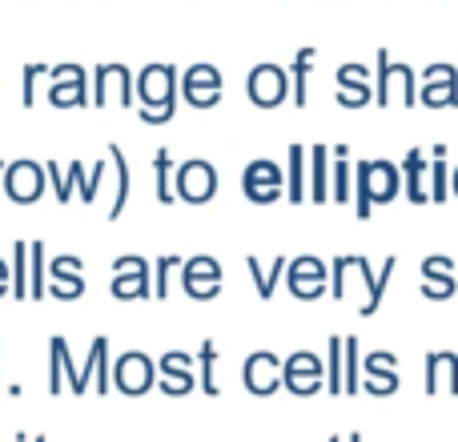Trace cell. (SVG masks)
Listing matches in <instances>:
<instances>
[{
  "label": "cell",
  "mask_w": 458,
  "mask_h": 442,
  "mask_svg": "<svg viewBox=\"0 0 458 442\" xmlns=\"http://www.w3.org/2000/svg\"><path fill=\"white\" fill-rule=\"evenodd\" d=\"M390 274H394V258L382 261L378 274H370V261L358 258V253H350V258H334L330 261V293L338 302H346V298H354V285H366V298H362V306H358V314L370 318L374 310L382 306V293H386Z\"/></svg>",
  "instance_id": "obj_1"
},
{
  "label": "cell",
  "mask_w": 458,
  "mask_h": 442,
  "mask_svg": "<svg viewBox=\"0 0 458 442\" xmlns=\"http://www.w3.org/2000/svg\"><path fill=\"white\" fill-rule=\"evenodd\" d=\"M398 185H403V177H398V169L390 166V161H358V169H354V214L366 221L374 214V206L394 201Z\"/></svg>",
  "instance_id": "obj_2"
},
{
  "label": "cell",
  "mask_w": 458,
  "mask_h": 442,
  "mask_svg": "<svg viewBox=\"0 0 458 442\" xmlns=\"http://www.w3.org/2000/svg\"><path fill=\"white\" fill-rule=\"evenodd\" d=\"M245 97H250L258 109H277L282 101H290L293 97V81L290 72L282 69V64H258V69H250V81H245Z\"/></svg>",
  "instance_id": "obj_3"
},
{
  "label": "cell",
  "mask_w": 458,
  "mask_h": 442,
  "mask_svg": "<svg viewBox=\"0 0 458 442\" xmlns=\"http://www.w3.org/2000/svg\"><path fill=\"white\" fill-rule=\"evenodd\" d=\"M174 190H177V201H185V206H206L217 193V169L206 157L185 161V166H177Z\"/></svg>",
  "instance_id": "obj_4"
},
{
  "label": "cell",
  "mask_w": 458,
  "mask_h": 442,
  "mask_svg": "<svg viewBox=\"0 0 458 442\" xmlns=\"http://www.w3.org/2000/svg\"><path fill=\"white\" fill-rule=\"evenodd\" d=\"M326 282H330V266L318 261L314 253L290 258V269H285V290H290L298 302H318L326 293Z\"/></svg>",
  "instance_id": "obj_5"
},
{
  "label": "cell",
  "mask_w": 458,
  "mask_h": 442,
  "mask_svg": "<svg viewBox=\"0 0 458 442\" xmlns=\"http://www.w3.org/2000/svg\"><path fill=\"white\" fill-rule=\"evenodd\" d=\"M137 105V77L125 69V64H97L93 77V105L105 109V105Z\"/></svg>",
  "instance_id": "obj_6"
},
{
  "label": "cell",
  "mask_w": 458,
  "mask_h": 442,
  "mask_svg": "<svg viewBox=\"0 0 458 442\" xmlns=\"http://www.w3.org/2000/svg\"><path fill=\"white\" fill-rule=\"evenodd\" d=\"M153 382H157V366H153V358L141 354V350H125V354L113 362V387H117L121 395L141 398L145 390H153Z\"/></svg>",
  "instance_id": "obj_7"
},
{
  "label": "cell",
  "mask_w": 458,
  "mask_h": 442,
  "mask_svg": "<svg viewBox=\"0 0 458 442\" xmlns=\"http://www.w3.org/2000/svg\"><path fill=\"white\" fill-rule=\"evenodd\" d=\"M242 382L253 398H269L285 382V362L274 354V350H253L242 366Z\"/></svg>",
  "instance_id": "obj_8"
},
{
  "label": "cell",
  "mask_w": 458,
  "mask_h": 442,
  "mask_svg": "<svg viewBox=\"0 0 458 442\" xmlns=\"http://www.w3.org/2000/svg\"><path fill=\"white\" fill-rule=\"evenodd\" d=\"M326 387V358H318L314 350H293L285 358V390L298 398H310Z\"/></svg>",
  "instance_id": "obj_9"
},
{
  "label": "cell",
  "mask_w": 458,
  "mask_h": 442,
  "mask_svg": "<svg viewBox=\"0 0 458 442\" xmlns=\"http://www.w3.org/2000/svg\"><path fill=\"white\" fill-rule=\"evenodd\" d=\"M45 182H48V169L40 161H8L4 166V193L16 201V206H32L40 201L45 193Z\"/></svg>",
  "instance_id": "obj_10"
},
{
  "label": "cell",
  "mask_w": 458,
  "mask_h": 442,
  "mask_svg": "<svg viewBox=\"0 0 458 442\" xmlns=\"http://www.w3.org/2000/svg\"><path fill=\"white\" fill-rule=\"evenodd\" d=\"M414 105V72L411 64H394L386 48H378V105Z\"/></svg>",
  "instance_id": "obj_11"
},
{
  "label": "cell",
  "mask_w": 458,
  "mask_h": 442,
  "mask_svg": "<svg viewBox=\"0 0 458 442\" xmlns=\"http://www.w3.org/2000/svg\"><path fill=\"white\" fill-rule=\"evenodd\" d=\"M177 85H182V77L174 64H145L137 72V105H174Z\"/></svg>",
  "instance_id": "obj_12"
},
{
  "label": "cell",
  "mask_w": 458,
  "mask_h": 442,
  "mask_svg": "<svg viewBox=\"0 0 458 442\" xmlns=\"http://www.w3.org/2000/svg\"><path fill=\"white\" fill-rule=\"evenodd\" d=\"M285 201L290 206L310 201V149L306 145H290V153H285Z\"/></svg>",
  "instance_id": "obj_13"
},
{
  "label": "cell",
  "mask_w": 458,
  "mask_h": 442,
  "mask_svg": "<svg viewBox=\"0 0 458 442\" xmlns=\"http://www.w3.org/2000/svg\"><path fill=\"white\" fill-rule=\"evenodd\" d=\"M81 370H85V378H89V387H93V395H109V390H113L109 338H93V346H89V358L81 362Z\"/></svg>",
  "instance_id": "obj_14"
},
{
  "label": "cell",
  "mask_w": 458,
  "mask_h": 442,
  "mask_svg": "<svg viewBox=\"0 0 458 442\" xmlns=\"http://www.w3.org/2000/svg\"><path fill=\"white\" fill-rule=\"evenodd\" d=\"M454 97H458L454 69H446V64H430L427 69V89H422V105L443 109V105H454Z\"/></svg>",
  "instance_id": "obj_15"
},
{
  "label": "cell",
  "mask_w": 458,
  "mask_h": 442,
  "mask_svg": "<svg viewBox=\"0 0 458 442\" xmlns=\"http://www.w3.org/2000/svg\"><path fill=\"white\" fill-rule=\"evenodd\" d=\"M334 153L326 149V145H314L310 149V198H314V206H326L330 201V177H334Z\"/></svg>",
  "instance_id": "obj_16"
},
{
  "label": "cell",
  "mask_w": 458,
  "mask_h": 442,
  "mask_svg": "<svg viewBox=\"0 0 458 442\" xmlns=\"http://www.w3.org/2000/svg\"><path fill=\"white\" fill-rule=\"evenodd\" d=\"M245 269H250L253 277V290H258L261 302L274 298V285L285 277V269H290V258H274V266H261L258 258H245Z\"/></svg>",
  "instance_id": "obj_17"
},
{
  "label": "cell",
  "mask_w": 458,
  "mask_h": 442,
  "mask_svg": "<svg viewBox=\"0 0 458 442\" xmlns=\"http://www.w3.org/2000/svg\"><path fill=\"white\" fill-rule=\"evenodd\" d=\"M109 161L117 169V190H113V206H109V221H117L129 206V190H133V174H129V157L121 153V145H109Z\"/></svg>",
  "instance_id": "obj_18"
},
{
  "label": "cell",
  "mask_w": 458,
  "mask_h": 442,
  "mask_svg": "<svg viewBox=\"0 0 458 442\" xmlns=\"http://www.w3.org/2000/svg\"><path fill=\"white\" fill-rule=\"evenodd\" d=\"M48 182H53V190H56V201H72V193L81 190V182H85V161H69V166H64V174L61 169H56V161H48Z\"/></svg>",
  "instance_id": "obj_19"
},
{
  "label": "cell",
  "mask_w": 458,
  "mask_h": 442,
  "mask_svg": "<svg viewBox=\"0 0 458 442\" xmlns=\"http://www.w3.org/2000/svg\"><path fill=\"white\" fill-rule=\"evenodd\" d=\"M403 174H406V193H411L414 206L430 201V190H427V157H422V149H411V153H406Z\"/></svg>",
  "instance_id": "obj_20"
},
{
  "label": "cell",
  "mask_w": 458,
  "mask_h": 442,
  "mask_svg": "<svg viewBox=\"0 0 458 442\" xmlns=\"http://www.w3.org/2000/svg\"><path fill=\"white\" fill-rule=\"evenodd\" d=\"M326 390L330 395H346V338H330V350H326Z\"/></svg>",
  "instance_id": "obj_21"
},
{
  "label": "cell",
  "mask_w": 458,
  "mask_h": 442,
  "mask_svg": "<svg viewBox=\"0 0 458 442\" xmlns=\"http://www.w3.org/2000/svg\"><path fill=\"white\" fill-rule=\"evenodd\" d=\"M174 177H177L174 153H169V149H157V153H153V182H157V201H161V206H174V201H177Z\"/></svg>",
  "instance_id": "obj_22"
},
{
  "label": "cell",
  "mask_w": 458,
  "mask_h": 442,
  "mask_svg": "<svg viewBox=\"0 0 458 442\" xmlns=\"http://www.w3.org/2000/svg\"><path fill=\"white\" fill-rule=\"evenodd\" d=\"M32 245V258H29V302H40L48 298V253L40 242H29Z\"/></svg>",
  "instance_id": "obj_23"
},
{
  "label": "cell",
  "mask_w": 458,
  "mask_h": 442,
  "mask_svg": "<svg viewBox=\"0 0 458 442\" xmlns=\"http://www.w3.org/2000/svg\"><path fill=\"white\" fill-rule=\"evenodd\" d=\"M334 177H330V201H338V206H346L350 201V149L346 145H334Z\"/></svg>",
  "instance_id": "obj_24"
},
{
  "label": "cell",
  "mask_w": 458,
  "mask_h": 442,
  "mask_svg": "<svg viewBox=\"0 0 458 442\" xmlns=\"http://www.w3.org/2000/svg\"><path fill=\"white\" fill-rule=\"evenodd\" d=\"M48 105H53V109H81V105H89V81L48 85Z\"/></svg>",
  "instance_id": "obj_25"
},
{
  "label": "cell",
  "mask_w": 458,
  "mask_h": 442,
  "mask_svg": "<svg viewBox=\"0 0 458 442\" xmlns=\"http://www.w3.org/2000/svg\"><path fill=\"white\" fill-rule=\"evenodd\" d=\"M109 293L117 302H137V298H153V277L149 274H129V277H113Z\"/></svg>",
  "instance_id": "obj_26"
},
{
  "label": "cell",
  "mask_w": 458,
  "mask_h": 442,
  "mask_svg": "<svg viewBox=\"0 0 458 442\" xmlns=\"http://www.w3.org/2000/svg\"><path fill=\"white\" fill-rule=\"evenodd\" d=\"M29 258H32V245L13 242V298L16 302L29 298Z\"/></svg>",
  "instance_id": "obj_27"
},
{
  "label": "cell",
  "mask_w": 458,
  "mask_h": 442,
  "mask_svg": "<svg viewBox=\"0 0 458 442\" xmlns=\"http://www.w3.org/2000/svg\"><path fill=\"white\" fill-rule=\"evenodd\" d=\"M198 366H201V390H206L209 398H217L222 395V387H217V342H201Z\"/></svg>",
  "instance_id": "obj_28"
},
{
  "label": "cell",
  "mask_w": 458,
  "mask_h": 442,
  "mask_svg": "<svg viewBox=\"0 0 458 442\" xmlns=\"http://www.w3.org/2000/svg\"><path fill=\"white\" fill-rule=\"evenodd\" d=\"M182 282H222V266L209 253H198L182 266Z\"/></svg>",
  "instance_id": "obj_29"
},
{
  "label": "cell",
  "mask_w": 458,
  "mask_h": 442,
  "mask_svg": "<svg viewBox=\"0 0 458 442\" xmlns=\"http://www.w3.org/2000/svg\"><path fill=\"white\" fill-rule=\"evenodd\" d=\"M314 48H301L298 56H293V64H290V81H293V105H306V81H310V64H314Z\"/></svg>",
  "instance_id": "obj_30"
},
{
  "label": "cell",
  "mask_w": 458,
  "mask_h": 442,
  "mask_svg": "<svg viewBox=\"0 0 458 442\" xmlns=\"http://www.w3.org/2000/svg\"><path fill=\"white\" fill-rule=\"evenodd\" d=\"M242 185H285V177H282V166H274V161H250L245 166V174H242Z\"/></svg>",
  "instance_id": "obj_31"
},
{
  "label": "cell",
  "mask_w": 458,
  "mask_h": 442,
  "mask_svg": "<svg viewBox=\"0 0 458 442\" xmlns=\"http://www.w3.org/2000/svg\"><path fill=\"white\" fill-rule=\"evenodd\" d=\"M48 293L61 302H77L85 293V277L81 274H48Z\"/></svg>",
  "instance_id": "obj_32"
},
{
  "label": "cell",
  "mask_w": 458,
  "mask_h": 442,
  "mask_svg": "<svg viewBox=\"0 0 458 442\" xmlns=\"http://www.w3.org/2000/svg\"><path fill=\"white\" fill-rule=\"evenodd\" d=\"M177 266H185L177 253H165V258H157L153 261V298H169V277H174V269Z\"/></svg>",
  "instance_id": "obj_33"
},
{
  "label": "cell",
  "mask_w": 458,
  "mask_h": 442,
  "mask_svg": "<svg viewBox=\"0 0 458 442\" xmlns=\"http://www.w3.org/2000/svg\"><path fill=\"white\" fill-rule=\"evenodd\" d=\"M157 387H161V395H169V398H185L201 387V378L198 374H157Z\"/></svg>",
  "instance_id": "obj_34"
},
{
  "label": "cell",
  "mask_w": 458,
  "mask_h": 442,
  "mask_svg": "<svg viewBox=\"0 0 458 442\" xmlns=\"http://www.w3.org/2000/svg\"><path fill=\"white\" fill-rule=\"evenodd\" d=\"M64 387H69V378H64L61 338H48V395H61Z\"/></svg>",
  "instance_id": "obj_35"
},
{
  "label": "cell",
  "mask_w": 458,
  "mask_h": 442,
  "mask_svg": "<svg viewBox=\"0 0 458 442\" xmlns=\"http://www.w3.org/2000/svg\"><path fill=\"white\" fill-rule=\"evenodd\" d=\"M45 77H48V64H24V72H21V105L24 109L37 105V85Z\"/></svg>",
  "instance_id": "obj_36"
},
{
  "label": "cell",
  "mask_w": 458,
  "mask_h": 442,
  "mask_svg": "<svg viewBox=\"0 0 458 442\" xmlns=\"http://www.w3.org/2000/svg\"><path fill=\"white\" fill-rule=\"evenodd\" d=\"M182 89H222V72L214 64H193V69H185Z\"/></svg>",
  "instance_id": "obj_37"
},
{
  "label": "cell",
  "mask_w": 458,
  "mask_h": 442,
  "mask_svg": "<svg viewBox=\"0 0 458 442\" xmlns=\"http://www.w3.org/2000/svg\"><path fill=\"white\" fill-rule=\"evenodd\" d=\"M61 358H64V378H69V390L72 395H89V378H85V370H81V362L72 358V350H69V342L61 338Z\"/></svg>",
  "instance_id": "obj_38"
},
{
  "label": "cell",
  "mask_w": 458,
  "mask_h": 442,
  "mask_svg": "<svg viewBox=\"0 0 458 442\" xmlns=\"http://www.w3.org/2000/svg\"><path fill=\"white\" fill-rule=\"evenodd\" d=\"M193 362H198V358L185 354V350H165V354L157 358V374H193Z\"/></svg>",
  "instance_id": "obj_39"
},
{
  "label": "cell",
  "mask_w": 458,
  "mask_h": 442,
  "mask_svg": "<svg viewBox=\"0 0 458 442\" xmlns=\"http://www.w3.org/2000/svg\"><path fill=\"white\" fill-rule=\"evenodd\" d=\"M109 166H113V161H109ZM109 166H101V161H97V166L85 174V182H81V190H77V198L85 201V206H93V201H97V193H101V182H105V169H109Z\"/></svg>",
  "instance_id": "obj_40"
},
{
  "label": "cell",
  "mask_w": 458,
  "mask_h": 442,
  "mask_svg": "<svg viewBox=\"0 0 458 442\" xmlns=\"http://www.w3.org/2000/svg\"><path fill=\"white\" fill-rule=\"evenodd\" d=\"M242 193L253 206H274L277 198H285V185H242Z\"/></svg>",
  "instance_id": "obj_41"
},
{
  "label": "cell",
  "mask_w": 458,
  "mask_h": 442,
  "mask_svg": "<svg viewBox=\"0 0 458 442\" xmlns=\"http://www.w3.org/2000/svg\"><path fill=\"white\" fill-rule=\"evenodd\" d=\"M370 101V85H338V105L342 109H362Z\"/></svg>",
  "instance_id": "obj_42"
},
{
  "label": "cell",
  "mask_w": 458,
  "mask_h": 442,
  "mask_svg": "<svg viewBox=\"0 0 458 442\" xmlns=\"http://www.w3.org/2000/svg\"><path fill=\"white\" fill-rule=\"evenodd\" d=\"M174 113H177V101L174 105H137V117H141L145 125H165Z\"/></svg>",
  "instance_id": "obj_43"
},
{
  "label": "cell",
  "mask_w": 458,
  "mask_h": 442,
  "mask_svg": "<svg viewBox=\"0 0 458 442\" xmlns=\"http://www.w3.org/2000/svg\"><path fill=\"white\" fill-rule=\"evenodd\" d=\"M129 274H149V261L141 253H125V258L113 261V277H129Z\"/></svg>",
  "instance_id": "obj_44"
},
{
  "label": "cell",
  "mask_w": 458,
  "mask_h": 442,
  "mask_svg": "<svg viewBox=\"0 0 458 442\" xmlns=\"http://www.w3.org/2000/svg\"><path fill=\"white\" fill-rule=\"evenodd\" d=\"M69 81H89V72L81 69V64H56V69H48V85H69Z\"/></svg>",
  "instance_id": "obj_45"
},
{
  "label": "cell",
  "mask_w": 458,
  "mask_h": 442,
  "mask_svg": "<svg viewBox=\"0 0 458 442\" xmlns=\"http://www.w3.org/2000/svg\"><path fill=\"white\" fill-rule=\"evenodd\" d=\"M394 387H398L394 370H374V374H366V390H370V395H390Z\"/></svg>",
  "instance_id": "obj_46"
},
{
  "label": "cell",
  "mask_w": 458,
  "mask_h": 442,
  "mask_svg": "<svg viewBox=\"0 0 458 442\" xmlns=\"http://www.w3.org/2000/svg\"><path fill=\"white\" fill-rule=\"evenodd\" d=\"M185 101H190L193 109H214V105L222 101V89H185Z\"/></svg>",
  "instance_id": "obj_47"
},
{
  "label": "cell",
  "mask_w": 458,
  "mask_h": 442,
  "mask_svg": "<svg viewBox=\"0 0 458 442\" xmlns=\"http://www.w3.org/2000/svg\"><path fill=\"white\" fill-rule=\"evenodd\" d=\"M358 390V338H346V395Z\"/></svg>",
  "instance_id": "obj_48"
},
{
  "label": "cell",
  "mask_w": 458,
  "mask_h": 442,
  "mask_svg": "<svg viewBox=\"0 0 458 442\" xmlns=\"http://www.w3.org/2000/svg\"><path fill=\"white\" fill-rule=\"evenodd\" d=\"M193 302H214L222 293V282H182Z\"/></svg>",
  "instance_id": "obj_49"
},
{
  "label": "cell",
  "mask_w": 458,
  "mask_h": 442,
  "mask_svg": "<svg viewBox=\"0 0 458 442\" xmlns=\"http://www.w3.org/2000/svg\"><path fill=\"white\" fill-rule=\"evenodd\" d=\"M48 274H81V258L56 253V258H48Z\"/></svg>",
  "instance_id": "obj_50"
},
{
  "label": "cell",
  "mask_w": 458,
  "mask_h": 442,
  "mask_svg": "<svg viewBox=\"0 0 458 442\" xmlns=\"http://www.w3.org/2000/svg\"><path fill=\"white\" fill-rule=\"evenodd\" d=\"M366 64H342L338 69V85H366Z\"/></svg>",
  "instance_id": "obj_51"
},
{
  "label": "cell",
  "mask_w": 458,
  "mask_h": 442,
  "mask_svg": "<svg viewBox=\"0 0 458 442\" xmlns=\"http://www.w3.org/2000/svg\"><path fill=\"white\" fill-rule=\"evenodd\" d=\"M374 370H394V354H386V350H374L370 358H366V374Z\"/></svg>",
  "instance_id": "obj_52"
},
{
  "label": "cell",
  "mask_w": 458,
  "mask_h": 442,
  "mask_svg": "<svg viewBox=\"0 0 458 442\" xmlns=\"http://www.w3.org/2000/svg\"><path fill=\"white\" fill-rule=\"evenodd\" d=\"M4 293H13V266L0 261V298H4Z\"/></svg>",
  "instance_id": "obj_53"
},
{
  "label": "cell",
  "mask_w": 458,
  "mask_h": 442,
  "mask_svg": "<svg viewBox=\"0 0 458 442\" xmlns=\"http://www.w3.org/2000/svg\"><path fill=\"white\" fill-rule=\"evenodd\" d=\"M350 442H362V438H358V435H350Z\"/></svg>",
  "instance_id": "obj_54"
},
{
  "label": "cell",
  "mask_w": 458,
  "mask_h": 442,
  "mask_svg": "<svg viewBox=\"0 0 458 442\" xmlns=\"http://www.w3.org/2000/svg\"><path fill=\"white\" fill-rule=\"evenodd\" d=\"M454 190H458V174H454Z\"/></svg>",
  "instance_id": "obj_55"
},
{
  "label": "cell",
  "mask_w": 458,
  "mask_h": 442,
  "mask_svg": "<svg viewBox=\"0 0 458 442\" xmlns=\"http://www.w3.org/2000/svg\"><path fill=\"white\" fill-rule=\"evenodd\" d=\"M32 442H48V438H32Z\"/></svg>",
  "instance_id": "obj_56"
},
{
  "label": "cell",
  "mask_w": 458,
  "mask_h": 442,
  "mask_svg": "<svg viewBox=\"0 0 458 442\" xmlns=\"http://www.w3.org/2000/svg\"><path fill=\"white\" fill-rule=\"evenodd\" d=\"M0 174H4V161H0Z\"/></svg>",
  "instance_id": "obj_57"
},
{
  "label": "cell",
  "mask_w": 458,
  "mask_h": 442,
  "mask_svg": "<svg viewBox=\"0 0 458 442\" xmlns=\"http://www.w3.org/2000/svg\"><path fill=\"white\" fill-rule=\"evenodd\" d=\"M330 442H342V438H330Z\"/></svg>",
  "instance_id": "obj_58"
},
{
  "label": "cell",
  "mask_w": 458,
  "mask_h": 442,
  "mask_svg": "<svg viewBox=\"0 0 458 442\" xmlns=\"http://www.w3.org/2000/svg\"><path fill=\"white\" fill-rule=\"evenodd\" d=\"M0 350H4V342H0Z\"/></svg>",
  "instance_id": "obj_59"
}]
</instances>
